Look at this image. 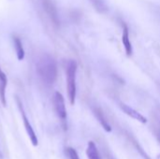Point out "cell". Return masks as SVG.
<instances>
[{"mask_svg": "<svg viewBox=\"0 0 160 159\" xmlns=\"http://www.w3.org/2000/svg\"><path fill=\"white\" fill-rule=\"evenodd\" d=\"M78 65L75 60H68L66 66V74H67V91L69 102L71 105H74L76 99V74H77Z\"/></svg>", "mask_w": 160, "mask_h": 159, "instance_id": "cell-2", "label": "cell"}, {"mask_svg": "<svg viewBox=\"0 0 160 159\" xmlns=\"http://www.w3.org/2000/svg\"><path fill=\"white\" fill-rule=\"evenodd\" d=\"M90 1L95 7V8L99 12H105L108 9L103 0H90Z\"/></svg>", "mask_w": 160, "mask_h": 159, "instance_id": "cell-12", "label": "cell"}, {"mask_svg": "<svg viewBox=\"0 0 160 159\" xmlns=\"http://www.w3.org/2000/svg\"><path fill=\"white\" fill-rule=\"evenodd\" d=\"M132 142H133V144H134L135 148H136V149L138 150V152H139V153H140V154L142 155V157L143 158H144V159H151V157H149V156H148V155H147V154H146V153L144 152V150L142 149V146H141V145H140V144H139V143H138V142H136V141H135L134 139H133V141H132Z\"/></svg>", "mask_w": 160, "mask_h": 159, "instance_id": "cell-13", "label": "cell"}, {"mask_svg": "<svg viewBox=\"0 0 160 159\" xmlns=\"http://www.w3.org/2000/svg\"><path fill=\"white\" fill-rule=\"evenodd\" d=\"M158 139H159V142H160V135H159V138H158Z\"/></svg>", "mask_w": 160, "mask_h": 159, "instance_id": "cell-15", "label": "cell"}, {"mask_svg": "<svg viewBox=\"0 0 160 159\" xmlns=\"http://www.w3.org/2000/svg\"><path fill=\"white\" fill-rule=\"evenodd\" d=\"M67 153H68V155L69 157V159H80L77 152H76V150L73 149V148H70V147L68 148L67 149Z\"/></svg>", "mask_w": 160, "mask_h": 159, "instance_id": "cell-14", "label": "cell"}, {"mask_svg": "<svg viewBox=\"0 0 160 159\" xmlns=\"http://www.w3.org/2000/svg\"><path fill=\"white\" fill-rule=\"evenodd\" d=\"M120 108H121V110H122L127 115H128L129 117H131V118H133V119H135V120L141 122L142 124H146V123H147V119H146L142 113H140L139 112L135 111L134 109H132V108L129 107L128 105H126V104H124V103H121V104H120Z\"/></svg>", "mask_w": 160, "mask_h": 159, "instance_id": "cell-5", "label": "cell"}, {"mask_svg": "<svg viewBox=\"0 0 160 159\" xmlns=\"http://www.w3.org/2000/svg\"><path fill=\"white\" fill-rule=\"evenodd\" d=\"M122 42L126 51V53L128 56H130L132 54V44L129 38V33H128V25L123 22V35H122Z\"/></svg>", "mask_w": 160, "mask_h": 159, "instance_id": "cell-6", "label": "cell"}, {"mask_svg": "<svg viewBox=\"0 0 160 159\" xmlns=\"http://www.w3.org/2000/svg\"><path fill=\"white\" fill-rule=\"evenodd\" d=\"M13 44H14V49H15L18 60L19 61L23 60L24 59V50L22 47V43L18 37H13Z\"/></svg>", "mask_w": 160, "mask_h": 159, "instance_id": "cell-11", "label": "cell"}, {"mask_svg": "<svg viewBox=\"0 0 160 159\" xmlns=\"http://www.w3.org/2000/svg\"><path fill=\"white\" fill-rule=\"evenodd\" d=\"M86 155L88 159H101L98 149L94 142H89L86 149Z\"/></svg>", "mask_w": 160, "mask_h": 159, "instance_id": "cell-10", "label": "cell"}, {"mask_svg": "<svg viewBox=\"0 0 160 159\" xmlns=\"http://www.w3.org/2000/svg\"><path fill=\"white\" fill-rule=\"evenodd\" d=\"M93 112H94L95 116L97 117V119L100 123L101 127L104 128V130L107 131V132H111L112 131V127H111L110 124L108 123V121H107V119H106V117H105L102 110L99 109V108H94Z\"/></svg>", "mask_w": 160, "mask_h": 159, "instance_id": "cell-8", "label": "cell"}, {"mask_svg": "<svg viewBox=\"0 0 160 159\" xmlns=\"http://www.w3.org/2000/svg\"><path fill=\"white\" fill-rule=\"evenodd\" d=\"M0 70H1V68H0Z\"/></svg>", "mask_w": 160, "mask_h": 159, "instance_id": "cell-16", "label": "cell"}, {"mask_svg": "<svg viewBox=\"0 0 160 159\" xmlns=\"http://www.w3.org/2000/svg\"><path fill=\"white\" fill-rule=\"evenodd\" d=\"M17 103H18V107H19V110H20V112L22 114V121H23V125H24V127H25V130L27 132V135L33 144V146H38V138H37V135L31 126V124L29 123L26 115H25V112L23 111V108H22V103L20 102L19 99H17Z\"/></svg>", "mask_w": 160, "mask_h": 159, "instance_id": "cell-3", "label": "cell"}, {"mask_svg": "<svg viewBox=\"0 0 160 159\" xmlns=\"http://www.w3.org/2000/svg\"><path fill=\"white\" fill-rule=\"evenodd\" d=\"M53 105H54V110L56 112V114L63 122H65L67 119V110H66L65 100H64V97L61 93H59V92L54 93Z\"/></svg>", "mask_w": 160, "mask_h": 159, "instance_id": "cell-4", "label": "cell"}, {"mask_svg": "<svg viewBox=\"0 0 160 159\" xmlns=\"http://www.w3.org/2000/svg\"><path fill=\"white\" fill-rule=\"evenodd\" d=\"M43 6L45 7L46 12L48 13V15L50 16V18L52 19V21L54 22V24H58L59 23L58 14H57L56 8L53 6L52 2L51 0H43Z\"/></svg>", "mask_w": 160, "mask_h": 159, "instance_id": "cell-7", "label": "cell"}, {"mask_svg": "<svg viewBox=\"0 0 160 159\" xmlns=\"http://www.w3.org/2000/svg\"><path fill=\"white\" fill-rule=\"evenodd\" d=\"M8 85V79L6 74L0 70V100L4 107L7 106V99H6V89Z\"/></svg>", "mask_w": 160, "mask_h": 159, "instance_id": "cell-9", "label": "cell"}, {"mask_svg": "<svg viewBox=\"0 0 160 159\" xmlns=\"http://www.w3.org/2000/svg\"><path fill=\"white\" fill-rule=\"evenodd\" d=\"M37 72L44 84H53L57 79V66L55 60L49 54L42 55L38 60Z\"/></svg>", "mask_w": 160, "mask_h": 159, "instance_id": "cell-1", "label": "cell"}]
</instances>
